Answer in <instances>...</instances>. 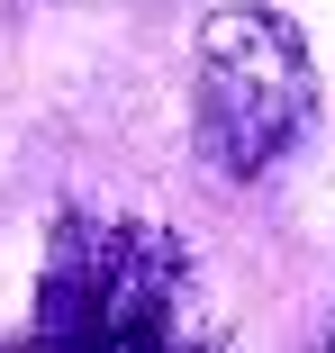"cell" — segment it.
<instances>
[{
	"label": "cell",
	"mask_w": 335,
	"mask_h": 353,
	"mask_svg": "<svg viewBox=\"0 0 335 353\" xmlns=\"http://www.w3.org/2000/svg\"><path fill=\"white\" fill-rule=\"evenodd\" d=\"M308 109H317V82H308L299 28L272 10H209V28H199V136H209V154L245 181L308 127Z\"/></svg>",
	"instance_id": "obj_1"
},
{
	"label": "cell",
	"mask_w": 335,
	"mask_h": 353,
	"mask_svg": "<svg viewBox=\"0 0 335 353\" xmlns=\"http://www.w3.org/2000/svg\"><path fill=\"white\" fill-rule=\"evenodd\" d=\"M308 353H335V326H326V335H317V344H308Z\"/></svg>",
	"instance_id": "obj_2"
}]
</instances>
